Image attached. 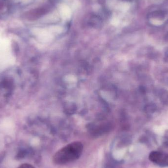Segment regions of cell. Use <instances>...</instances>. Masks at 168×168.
Returning <instances> with one entry per match:
<instances>
[{"mask_svg":"<svg viewBox=\"0 0 168 168\" xmlns=\"http://www.w3.org/2000/svg\"><path fill=\"white\" fill-rule=\"evenodd\" d=\"M83 148V145L81 142L69 144L55 154L53 162L57 165H64L77 160L82 154Z\"/></svg>","mask_w":168,"mask_h":168,"instance_id":"6da1fadb","label":"cell"},{"mask_svg":"<svg viewBox=\"0 0 168 168\" xmlns=\"http://www.w3.org/2000/svg\"><path fill=\"white\" fill-rule=\"evenodd\" d=\"M151 162L161 167H168V154L159 151H153L149 155Z\"/></svg>","mask_w":168,"mask_h":168,"instance_id":"7a4b0ae2","label":"cell"},{"mask_svg":"<svg viewBox=\"0 0 168 168\" xmlns=\"http://www.w3.org/2000/svg\"><path fill=\"white\" fill-rule=\"evenodd\" d=\"M60 13L63 18L67 19L70 18L71 12L69 6L64 5L60 8Z\"/></svg>","mask_w":168,"mask_h":168,"instance_id":"3957f363","label":"cell"},{"mask_svg":"<svg viewBox=\"0 0 168 168\" xmlns=\"http://www.w3.org/2000/svg\"><path fill=\"white\" fill-rule=\"evenodd\" d=\"M151 16L158 20H163L165 18V13L163 11H155L151 13Z\"/></svg>","mask_w":168,"mask_h":168,"instance_id":"277c9868","label":"cell"},{"mask_svg":"<svg viewBox=\"0 0 168 168\" xmlns=\"http://www.w3.org/2000/svg\"><path fill=\"white\" fill-rule=\"evenodd\" d=\"M18 168H35L34 167L32 166V165H31V164H29L25 163L23 164H22V165H20V166Z\"/></svg>","mask_w":168,"mask_h":168,"instance_id":"5b68a950","label":"cell"},{"mask_svg":"<svg viewBox=\"0 0 168 168\" xmlns=\"http://www.w3.org/2000/svg\"><path fill=\"white\" fill-rule=\"evenodd\" d=\"M112 23L114 24H115V25H116V24L118 23V19H117L115 18L113 19L112 20Z\"/></svg>","mask_w":168,"mask_h":168,"instance_id":"8992f818","label":"cell"}]
</instances>
